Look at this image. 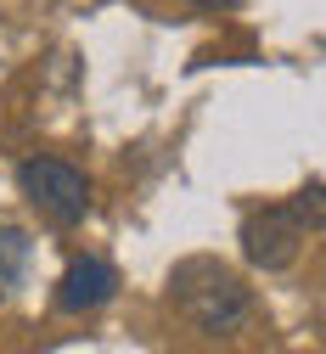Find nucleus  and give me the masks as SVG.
Returning a JSON list of instances; mask_svg holds the SVG:
<instances>
[{
	"label": "nucleus",
	"mask_w": 326,
	"mask_h": 354,
	"mask_svg": "<svg viewBox=\"0 0 326 354\" xmlns=\"http://www.w3.org/2000/svg\"><path fill=\"white\" fill-rule=\"evenodd\" d=\"M169 298L192 326L203 332H237L248 315V287L225 270L219 259H185L169 276Z\"/></svg>",
	"instance_id": "1"
},
{
	"label": "nucleus",
	"mask_w": 326,
	"mask_h": 354,
	"mask_svg": "<svg viewBox=\"0 0 326 354\" xmlns=\"http://www.w3.org/2000/svg\"><path fill=\"white\" fill-rule=\"evenodd\" d=\"M17 186L51 225H79V219L90 214V180L73 163H62V158H28L17 169Z\"/></svg>",
	"instance_id": "2"
},
{
	"label": "nucleus",
	"mask_w": 326,
	"mask_h": 354,
	"mask_svg": "<svg viewBox=\"0 0 326 354\" xmlns=\"http://www.w3.org/2000/svg\"><path fill=\"white\" fill-rule=\"evenodd\" d=\"M298 242H304V219L287 208H259L242 219V253L248 264H259V270H287V264L298 259Z\"/></svg>",
	"instance_id": "3"
},
{
	"label": "nucleus",
	"mask_w": 326,
	"mask_h": 354,
	"mask_svg": "<svg viewBox=\"0 0 326 354\" xmlns=\"http://www.w3.org/2000/svg\"><path fill=\"white\" fill-rule=\"evenodd\" d=\"M118 292V276H113V264L107 259H73L62 281H57V309L62 315H84V309H102L107 298Z\"/></svg>",
	"instance_id": "4"
},
{
	"label": "nucleus",
	"mask_w": 326,
	"mask_h": 354,
	"mask_svg": "<svg viewBox=\"0 0 326 354\" xmlns=\"http://www.w3.org/2000/svg\"><path fill=\"white\" fill-rule=\"evenodd\" d=\"M28 270V231L17 225H0V298H6Z\"/></svg>",
	"instance_id": "5"
},
{
	"label": "nucleus",
	"mask_w": 326,
	"mask_h": 354,
	"mask_svg": "<svg viewBox=\"0 0 326 354\" xmlns=\"http://www.w3.org/2000/svg\"><path fill=\"white\" fill-rule=\"evenodd\" d=\"M293 214L304 219V231H326V186L309 180V186L293 197Z\"/></svg>",
	"instance_id": "6"
},
{
	"label": "nucleus",
	"mask_w": 326,
	"mask_h": 354,
	"mask_svg": "<svg viewBox=\"0 0 326 354\" xmlns=\"http://www.w3.org/2000/svg\"><path fill=\"white\" fill-rule=\"evenodd\" d=\"M192 6H208V12H230L237 0H192Z\"/></svg>",
	"instance_id": "7"
}]
</instances>
